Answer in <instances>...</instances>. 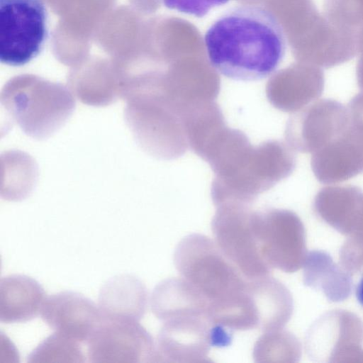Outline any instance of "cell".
I'll return each mask as SVG.
<instances>
[{
	"instance_id": "cell-1",
	"label": "cell",
	"mask_w": 363,
	"mask_h": 363,
	"mask_svg": "<svg viewBox=\"0 0 363 363\" xmlns=\"http://www.w3.org/2000/svg\"><path fill=\"white\" fill-rule=\"evenodd\" d=\"M204 43L211 67L226 77L240 81H256L271 75L286 48L277 18L257 5H242L224 13L209 27Z\"/></svg>"
},
{
	"instance_id": "cell-2",
	"label": "cell",
	"mask_w": 363,
	"mask_h": 363,
	"mask_svg": "<svg viewBox=\"0 0 363 363\" xmlns=\"http://www.w3.org/2000/svg\"><path fill=\"white\" fill-rule=\"evenodd\" d=\"M296 158L286 143L267 140L251 143L214 172L211 198L216 207L227 203L250 205L294 172Z\"/></svg>"
},
{
	"instance_id": "cell-3",
	"label": "cell",
	"mask_w": 363,
	"mask_h": 363,
	"mask_svg": "<svg viewBox=\"0 0 363 363\" xmlns=\"http://www.w3.org/2000/svg\"><path fill=\"white\" fill-rule=\"evenodd\" d=\"M181 277L199 290L211 308L241 295L247 280L210 238L193 233L183 238L174 254Z\"/></svg>"
},
{
	"instance_id": "cell-4",
	"label": "cell",
	"mask_w": 363,
	"mask_h": 363,
	"mask_svg": "<svg viewBox=\"0 0 363 363\" xmlns=\"http://www.w3.org/2000/svg\"><path fill=\"white\" fill-rule=\"evenodd\" d=\"M47 11L42 0H0V60L18 67L34 59L45 40Z\"/></svg>"
},
{
	"instance_id": "cell-5",
	"label": "cell",
	"mask_w": 363,
	"mask_h": 363,
	"mask_svg": "<svg viewBox=\"0 0 363 363\" xmlns=\"http://www.w3.org/2000/svg\"><path fill=\"white\" fill-rule=\"evenodd\" d=\"M211 229L216 243L247 279L269 275L252 230L250 205L227 203L216 207Z\"/></svg>"
},
{
	"instance_id": "cell-6",
	"label": "cell",
	"mask_w": 363,
	"mask_h": 363,
	"mask_svg": "<svg viewBox=\"0 0 363 363\" xmlns=\"http://www.w3.org/2000/svg\"><path fill=\"white\" fill-rule=\"evenodd\" d=\"M86 344L91 363L159 362L156 344L138 320L102 315Z\"/></svg>"
},
{
	"instance_id": "cell-7",
	"label": "cell",
	"mask_w": 363,
	"mask_h": 363,
	"mask_svg": "<svg viewBox=\"0 0 363 363\" xmlns=\"http://www.w3.org/2000/svg\"><path fill=\"white\" fill-rule=\"evenodd\" d=\"M347 107L345 126L329 144L312 154V170L323 184L342 182L363 173V91Z\"/></svg>"
},
{
	"instance_id": "cell-8",
	"label": "cell",
	"mask_w": 363,
	"mask_h": 363,
	"mask_svg": "<svg viewBox=\"0 0 363 363\" xmlns=\"http://www.w3.org/2000/svg\"><path fill=\"white\" fill-rule=\"evenodd\" d=\"M231 339L225 328L207 317L172 318L164 322L157 335L159 362H206L212 347L228 345Z\"/></svg>"
},
{
	"instance_id": "cell-9",
	"label": "cell",
	"mask_w": 363,
	"mask_h": 363,
	"mask_svg": "<svg viewBox=\"0 0 363 363\" xmlns=\"http://www.w3.org/2000/svg\"><path fill=\"white\" fill-rule=\"evenodd\" d=\"M348 118L347 106L333 99L318 101L289 119L285 130L286 143L294 151L313 154L340 133Z\"/></svg>"
},
{
	"instance_id": "cell-10",
	"label": "cell",
	"mask_w": 363,
	"mask_h": 363,
	"mask_svg": "<svg viewBox=\"0 0 363 363\" xmlns=\"http://www.w3.org/2000/svg\"><path fill=\"white\" fill-rule=\"evenodd\" d=\"M50 328L79 342H86L102 318L96 305L81 294L62 291L48 296L40 311Z\"/></svg>"
},
{
	"instance_id": "cell-11",
	"label": "cell",
	"mask_w": 363,
	"mask_h": 363,
	"mask_svg": "<svg viewBox=\"0 0 363 363\" xmlns=\"http://www.w3.org/2000/svg\"><path fill=\"white\" fill-rule=\"evenodd\" d=\"M296 223L295 216L286 210L253 211L252 230L259 253L271 269L289 270L291 267L294 253L291 230Z\"/></svg>"
},
{
	"instance_id": "cell-12",
	"label": "cell",
	"mask_w": 363,
	"mask_h": 363,
	"mask_svg": "<svg viewBox=\"0 0 363 363\" xmlns=\"http://www.w3.org/2000/svg\"><path fill=\"white\" fill-rule=\"evenodd\" d=\"M152 313L163 322L188 316L208 318L209 301L182 278H169L159 283L150 297Z\"/></svg>"
},
{
	"instance_id": "cell-13",
	"label": "cell",
	"mask_w": 363,
	"mask_h": 363,
	"mask_svg": "<svg viewBox=\"0 0 363 363\" xmlns=\"http://www.w3.org/2000/svg\"><path fill=\"white\" fill-rule=\"evenodd\" d=\"M46 299L43 286L34 279L11 274L0 280V320L5 323L35 318Z\"/></svg>"
},
{
	"instance_id": "cell-14",
	"label": "cell",
	"mask_w": 363,
	"mask_h": 363,
	"mask_svg": "<svg viewBox=\"0 0 363 363\" xmlns=\"http://www.w3.org/2000/svg\"><path fill=\"white\" fill-rule=\"evenodd\" d=\"M148 299L145 284L131 274H120L108 280L99 294V308L103 316L139 321Z\"/></svg>"
},
{
	"instance_id": "cell-15",
	"label": "cell",
	"mask_w": 363,
	"mask_h": 363,
	"mask_svg": "<svg viewBox=\"0 0 363 363\" xmlns=\"http://www.w3.org/2000/svg\"><path fill=\"white\" fill-rule=\"evenodd\" d=\"M323 87V79L318 74H279L269 81L266 95L276 108L296 113L318 99Z\"/></svg>"
},
{
	"instance_id": "cell-16",
	"label": "cell",
	"mask_w": 363,
	"mask_h": 363,
	"mask_svg": "<svg viewBox=\"0 0 363 363\" xmlns=\"http://www.w3.org/2000/svg\"><path fill=\"white\" fill-rule=\"evenodd\" d=\"M247 288L258 319V329L277 330L287 320L291 311L289 295L285 287L269 275L248 279Z\"/></svg>"
},
{
	"instance_id": "cell-17",
	"label": "cell",
	"mask_w": 363,
	"mask_h": 363,
	"mask_svg": "<svg viewBox=\"0 0 363 363\" xmlns=\"http://www.w3.org/2000/svg\"><path fill=\"white\" fill-rule=\"evenodd\" d=\"M79 343L66 335L55 332L30 354L28 362H84V355Z\"/></svg>"
},
{
	"instance_id": "cell-18",
	"label": "cell",
	"mask_w": 363,
	"mask_h": 363,
	"mask_svg": "<svg viewBox=\"0 0 363 363\" xmlns=\"http://www.w3.org/2000/svg\"><path fill=\"white\" fill-rule=\"evenodd\" d=\"M230 0H163L169 9L196 17H203L212 9L225 4Z\"/></svg>"
},
{
	"instance_id": "cell-19",
	"label": "cell",
	"mask_w": 363,
	"mask_h": 363,
	"mask_svg": "<svg viewBox=\"0 0 363 363\" xmlns=\"http://www.w3.org/2000/svg\"><path fill=\"white\" fill-rule=\"evenodd\" d=\"M355 295L358 302L363 307V276L357 285Z\"/></svg>"
}]
</instances>
